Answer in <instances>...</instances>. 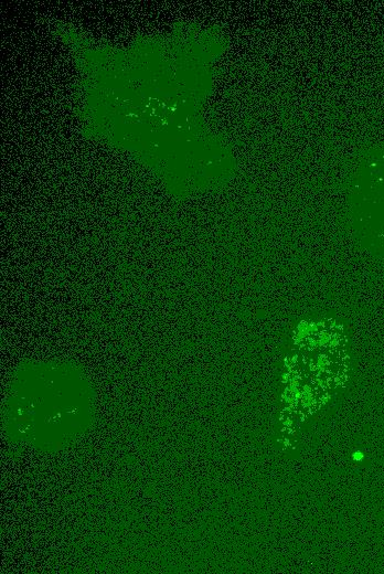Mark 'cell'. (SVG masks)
<instances>
[{
  "label": "cell",
  "mask_w": 384,
  "mask_h": 574,
  "mask_svg": "<svg viewBox=\"0 0 384 574\" xmlns=\"http://www.w3.org/2000/svg\"><path fill=\"white\" fill-rule=\"evenodd\" d=\"M350 217L354 233L369 251L384 255V150L371 152L350 184Z\"/></svg>",
  "instance_id": "obj_1"
}]
</instances>
